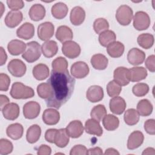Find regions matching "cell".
<instances>
[{"label": "cell", "mask_w": 155, "mask_h": 155, "mask_svg": "<svg viewBox=\"0 0 155 155\" xmlns=\"http://www.w3.org/2000/svg\"><path fill=\"white\" fill-rule=\"evenodd\" d=\"M51 88V96L45 101L49 107L59 108L71 97L74 88L75 79L68 70L59 72L51 70L47 82Z\"/></svg>", "instance_id": "6da1fadb"}, {"label": "cell", "mask_w": 155, "mask_h": 155, "mask_svg": "<svg viewBox=\"0 0 155 155\" xmlns=\"http://www.w3.org/2000/svg\"><path fill=\"white\" fill-rule=\"evenodd\" d=\"M10 94L15 99H26L33 97L35 96V91L30 87L26 86L21 82H16L13 84Z\"/></svg>", "instance_id": "7a4b0ae2"}, {"label": "cell", "mask_w": 155, "mask_h": 155, "mask_svg": "<svg viewBox=\"0 0 155 155\" xmlns=\"http://www.w3.org/2000/svg\"><path fill=\"white\" fill-rule=\"evenodd\" d=\"M41 52L40 44L36 41H31L27 43L25 50L22 53V57L28 63H32L39 59Z\"/></svg>", "instance_id": "3957f363"}, {"label": "cell", "mask_w": 155, "mask_h": 155, "mask_svg": "<svg viewBox=\"0 0 155 155\" xmlns=\"http://www.w3.org/2000/svg\"><path fill=\"white\" fill-rule=\"evenodd\" d=\"M133 18L132 8L127 5H121L118 7L116 12V19L122 25H128L131 22Z\"/></svg>", "instance_id": "277c9868"}, {"label": "cell", "mask_w": 155, "mask_h": 155, "mask_svg": "<svg viewBox=\"0 0 155 155\" xmlns=\"http://www.w3.org/2000/svg\"><path fill=\"white\" fill-rule=\"evenodd\" d=\"M133 26L138 31L147 30L150 25V18L149 15L145 12H137L133 18Z\"/></svg>", "instance_id": "5b68a950"}, {"label": "cell", "mask_w": 155, "mask_h": 155, "mask_svg": "<svg viewBox=\"0 0 155 155\" xmlns=\"http://www.w3.org/2000/svg\"><path fill=\"white\" fill-rule=\"evenodd\" d=\"M7 69L12 76L20 78L25 74L27 67L24 62L21 59H14L8 62Z\"/></svg>", "instance_id": "8992f818"}, {"label": "cell", "mask_w": 155, "mask_h": 155, "mask_svg": "<svg viewBox=\"0 0 155 155\" xmlns=\"http://www.w3.org/2000/svg\"><path fill=\"white\" fill-rule=\"evenodd\" d=\"M79 45L74 41H68L62 44V51L63 54L70 59H74L78 57L81 53Z\"/></svg>", "instance_id": "52a82bcc"}, {"label": "cell", "mask_w": 155, "mask_h": 155, "mask_svg": "<svg viewBox=\"0 0 155 155\" xmlns=\"http://www.w3.org/2000/svg\"><path fill=\"white\" fill-rule=\"evenodd\" d=\"M54 32V26L50 22H44L39 24L38 27V36L41 41H49L53 36Z\"/></svg>", "instance_id": "ba28073f"}, {"label": "cell", "mask_w": 155, "mask_h": 155, "mask_svg": "<svg viewBox=\"0 0 155 155\" xmlns=\"http://www.w3.org/2000/svg\"><path fill=\"white\" fill-rule=\"evenodd\" d=\"M23 114L27 119H33L36 118L40 113L41 106L37 102L29 101L23 106Z\"/></svg>", "instance_id": "9c48e42d"}, {"label": "cell", "mask_w": 155, "mask_h": 155, "mask_svg": "<svg viewBox=\"0 0 155 155\" xmlns=\"http://www.w3.org/2000/svg\"><path fill=\"white\" fill-rule=\"evenodd\" d=\"M70 71L74 78L82 79L88 74L90 69L88 65L85 62L78 61L71 65Z\"/></svg>", "instance_id": "30bf717a"}, {"label": "cell", "mask_w": 155, "mask_h": 155, "mask_svg": "<svg viewBox=\"0 0 155 155\" xmlns=\"http://www.w3.org/2000/svg\"><path fill=\"white\" fill-rule=\"evenodd\" d=\"M114 81L121 86L127 85L130 81L129 69L124 67H119L116 68L113 72Z\"/></svg>", "instance_id": "8fae6325"}, {"label": "cell", "mask_w": 155, "mask_h": 155, "mask_svg": "<svg viewBox=\"0 0 155 155\" xmlns=\"http://www.w3.org/2000/svg\"><path fill=\"white\" fill-rule=\"evenodd\" d=\"M23 15L19 10H11L7 14L4 22L7 27L13 28L18 26L22 21Z\"/></svg>", "instance_id": "7c38bea8"}, {"label": "cell", "mask_w": 155, "mask_h": 155, "mask_svg": "<svg viewBox=\"0 0 155 155\" xmlns=\"http://www.w3.org/2000/svg\"><path fill=\"white\" fill-rule=\"evenodd\" d=\"M145 59V53L137 48H133L127 54V60L133 65L142 64Z\"/></svg>", "instance_id": "4fadbf2b"}, {"label": "cell", "mask_w": 155, "mask_h": 155, "mask_svg": "<svg viewBox=\"0 0 155 155\" xmlns=\"http://www.w3.org/2000/svg\"><path fill=\"white\" fill-rule=\"evenodd\" d=\"M104 96L103 88L99 85L90 86L87 92L86 97L91 102L96 103L101 101Z\"/></svg>", "instance_id": "5bb4252c"}, {"label": "cell", "mask_w": 155, "mask_h": 155, "mask_svg": "<svg viewBox=\"0 0 155 155\" xmlns=\"http://www.w3.org/2000/svg\"><path fill=\"white\" fill-rule=\"evenodd\" d=\"M109 106L110 110L113 113L120 115L125 111L127 104L124 99L120 96H116L110 99Z\"/></svg>", "instance_id": "9a60e30c"}, {"label": "cell", "mask_w": 155, "mask_h": 155, "mask_svg": "<svg viewBox=\"0 0 155 155\" xmlns=\"http://www.w3.org/2000/svg\"><path fill=\"white\" fill-rule=\"evenodd\" d=\"M2 113L5 119L10 120H14L16 119L20 112L19 105L16 103H8L2 110Z\"/></svg>", "instance_id": "2e32d148"}, {"label": "cell", "mask_w": 155, "mask_h": 155, "mask_svg": "<svg viewBox=\"0 0 155 155\" xmlns=\"http://www.w3.org/2000/svg\"><path fill=\"white\" fill-rule=\"evenodd\" d=\"M65 129L69 136L73 139L79 137L84 133V126L79 120L70 122Z\"/></svg>", "instance_id": "e0dca14e"}, {"label": "cell", "mask_w": 155, "mask_h": 155, "mask_svg": "<svg viewBox=\"0 0 155 155\" xmlns=\"http://www.w3.org/2000/svg\"><path fill=\"white\" fill-rule=\"evenodd\" d=\"M43 122L48 125L57 124L60 119V114L56 109L50 108L44 110L42 114Z\"/></svg>", "instance_id": "ac0fdd59"}, {"label": "cell", "mask_w": 155, "mask_h": 155, "mask_svg": "<svg viewBox=\"0 0 155 155\" xmlns=\"http://www.w3.org/2000/svg\"><path fill=\"white\" fill-rule=\"evenodd\" d=\"M144 136L140 131H134L132 132L127 140V148L134 150L139 148L143 142Z\"/></svg>", "instance_id": "d6986e66"}, {"label": "cell", "mask_w": 155, "mask_h": 155, "mask_svg": "<svg viewBox=\"0 0 155 155\" xmlns=\"http://www.w3.org/2000/svg\"><path fill=\"white\" fill-rule=\"evenodd\" d=\"M85 18V12L80 6H76L72 8L70 15L71 23L76 26L81 25Z\"/></svg>", "instance_id": "ffe728a7"}, {"label": "cell", "mask_w": 155, "mask_h": 155, "mask_svg": "<svg viewBox=\"0 0 155 155\" xmlns=\"http://www.w3.org/2000/svg\"><path fill=\"white\" fill-rule=\"evenodd\" d=\"M35 35V27L30 22H25L16 30V36L25 40L31 39Z\"/></svg>", "instance_id": "44dd1931"}, {"label": "cell", "mask_w": 155, "mask_h": 155, "mask_svg": "<svg viewBox=\"0 0 155 155\" xmlns=\"http://www.w3.org/2000/svg\"><path fill=\"white\" fill-rule=\"evenodd\" d=\"M85 132L89 134L101 136L103 134V130L99 122L93 119H89L85 123Z\"/></svg>", "instance_id": "7402d4cb"}, {"label": "cell", "mask_w": 155, "mask_h": 155, "mask_svg": "<svg viewBox=\"0 0 155 155\" xmlns=\"http://www.w3.org/2000/svg\"><path fill=\"white\" fill-rule=\"evenodd\" d=\"M26 48V44L22 41L18 39H13L10 41L7 45V50L10 54L18 56L22 54Z\"/></svg>", "instance_id": "603a6c76"}, {"label": "cell", "mask_w": 155, "mask_h": 155, "mask_svg": "<svg viewBox=\"0 0 155 155\" xmlns=\"http://www.w3.org/2000/svg\"><path fill=\"white\" fill-rule=\"evenodd\" d=\"M45 8L41 4H33L30 8L28 15L30 18L33 21H39L44 19L45 16Z\"/></svg>", "instance_id": "cb8c5ba5"}, {"label": "cell", "mask_w": 155, "mask_h": 155, "mask_svg": "<svg viewBox=\"0 0 155 155\" xmlns=\"http://www.w3.org/2000/svg\"><path fill=\"white\" fill-rule=\"evenodd\" d=\"M55 36L59 42L64 43L73 39V33L69 27L67 25H61L57 28Z\"/></svg>", "instance_id": "d4e9b609"}, {"label": "cell", "mask_w": 155, "mask_h": 155, "mask_svg": "<svg viewBox=\"0 0 155 155\" xmlns=\"http://www.w3.org/2000/svg\"><path fill=\"white\" fill-rule=\"evenodd\" d=\"M24 128L19 123H15L9 125L6 129V134L8 137L13 140H18L23 135Z\"/></svg>", "instance_id": "484cf974"}, {"label": "cell", "mask_w": 155, "mask_h": 155, "mask_svg": "<svg viewBox=\"0 0 155 155\" xmlns=\"http://www.w3.org/2000/svg\"><path fill=\"white\" fill-rule=\"evenodd\" d=\"M41 50L43 55L48 58L53 57L58 51V47L56 42L53 40L45 41L41 46Z\"/></svg>", "instance_id": "4316f807"}, {"label": "cell", "mask_w": 155, "mask_h": 155, "mask_svg": "<svg viewBox=\"0 0 155 155\" xmlns=\"http://www.w3.org/2000/svg\"><path fill=\"white\" fill-rule=\"evenodd\" d=\"M90 62L94 69L103 70L107 67L108 60L104 54L98 53L92 56Z\"/></svg>", "instance_id": "83f0119b"}, {"label": "cell", "mask_w": 155, "mask_h": 155, "mask_svg": "<svg viewBox=\"0 0 155 155\" xmlns=\"http://www.w3.org/2000/svg\"><path fill=\"white\" fill-rule=\"evenodd\" d=\"M130 81L131 82H139L145 79L147 75V71L143 67H134L129 69Z\"/></svg>", "instance_id": "f1b7e54d"}, {"label": "cell", "mask_w": 155, "mask_h": 155, "mask_svg": "<svg viewBox=\"0 0 155 155\" xmlns=\"http://www.w3.org/2000/svg\"><path fill=\"white\" fill-rule=\"evenodd\" d=\"M125 50L124 45L119 41H114L107 47V51L110 56L117 58L122 56Z\"/></svg>", "instance_id": "f546056e"}, {"label": "cell", "mask_w": 155, "mask_h": 155, "mask_svg": "<svg viewBox=\"0 0 155 155\" xmlns=\"http://www.w3.org/2000/svg\"><path fill=\"white\" fill-rule=\"evenodd\" d=\"M32 74L33 77L38 81L44 80L49 76V68L44 64H38L33 67Z\"/></svg>", "instance_id": "4dcf8cb0"}, {"label": "cell", "mask_w": 155, "mask_h": 155, "mask_svg": "<svg viewBox=\"0 0 155 155\" xmlns=\"http://www.w3.org/2000/svg\"><path fill=\"white\" fill-rule=\"evenodd\" d=\"M68 12L67 5L62 2H59L54 4L51 9L52 16L58 19H62L64 18Z\"/></svg>", "instance_id": "1f68e13d"}, {"label": "cell", "mask_w": 155, "mask_h": 155, "mask_svg": "<svg viewBox=\"0 0 155 155\" xmlns=\"http://www.w3.org/2000/svg\"><path fill=\"white\" fill-rule=\"evenodd\" d=\"M70 136L68 134L65 128L58 130L54 138V143L59 148L65 147L69 143Z\"/></svg>", "instance_id": "d6a6232c"}, {"label": "cell", "mask_w": 155, "mask_h": 155, "mask_svg": "<svg viewBox=\"0 0 155 155\" xmlns=\"http://www.w3.org/2000/svg\"><path fill=\"white\" fill-rule=\"evenodd\" d=\"M41 135V128L37 125H31L27 130L26 133V139L29 143H36L40 138Z\"/></svg>", "instance_id": "836d02e7"}, {"label": "cell", "mask_w": 155, "mask_h": 155, "mask_svg": "<svg viewBox=\"0 0 155 155\" xmlns=\"http://www.w3.org/2000/svg\"><path fill=\"white\" fill-rule=\"evenodd\" d=\"M153 110V105L148 99H142L137 104V111L141 116H150L152 113Z\"/></svg>", "instance_id": "e575fe53"}, {"label": "cell", "mask_w": 155, "mask_h": 155, "mask_svg": "<svg viewBox=\"0 0 155 155\" xmlns=\"http://www.w3.org/2000/svg\"><path fill=\"white\" fill-rule=\"evenodd\" d=\"M102 124L104 128L108 131H114L119 125V120L114 115L106 114L102 119Z\"/></svg>", "instance_id": "d590c367"}, {"label": "cell", "mask_w": 155, "mask_h": 155, "mask_svg": "<svg viewBox=\"0 0 155 155\" xmlns=\"http://www.w3.org/2000/svg\"><path fill=\"white\" fill-rule=\"evenodd\" d=\"M116 35L112 30H106L99 34L98 39L99 44L104 47H107L110 44L116 41Z\"/></svg>", "instance_id": "8d00e7d4"}, {"label": "cell", "mask_w": 155, "mask_h": 155, "mask_svg": "<svg viewBox=\"0 0 155 155\" xmlns=\"http://www.w3.org/2000/svg\"><path fill=\"white\" fill-rule=\"evenodd\" d=\"M154 36L150 33H142L139 35L137 39V44L145 49L150 48L154 44Z\"/></svg>", "instance_id": "74e56055"}, {"label": "cell", "mask_w": 155, "mask_h": 155, "mask_svg": "<svg viewBox=\"0 0 155 155\" xmlns=\"http://www.w3.org/2000/svg\"><path fill=\"white\" fill-rule=\"evenodd\" d=\"M140 115L137 111L134 108H129L125 111L124 119L126 124L128 125H134L137 124L139 120Z\"/></svg>", "instance_id": "f35d334b"}, {"label": "cell", "mask_w": 155, "mask_h": 155, "mask_svg": "<svg viewBox=\"0 0 155 155\" xmlns=\"http://www.w3.org/2000/svg\"><path fill=\"white\" fill-rule=\"evenodd\" d=\"M52 70L59 72H63L68 70V62L63 57H58L54 59L51 63Z\"/></svg>", "instance_id": "ab89813d"}, {"label": "cell", "mask_w": 155, "mask_h": 155, "mask_svg": "<svg viewBox=\"0 0 155 155\" xmlns=\"http://www.w3.org/2000/svg\"><path fill=\"white\" fill-rule=\"evenodd\" d=\"M107 114V110L104 105L99 104L94 106L90 113V116L92 119L100 122Z\"/></svg>", "instance_id": "60d3db41"}, {"label": "cell", "mask_w": 155, "mask_h": 155, "mask_svg": "<svg viewBox=\"0 0 155 155\" xmlns=\"http://www.w3.org/2000/svg\"><path fill=\"white\" fill-rule=\"evenodd\" d=\"M36 90L39 97L45 99V101L51 96V88L48 82H44L39 84Z\"/></svg>", "instance_id": "b9f144b4"}, {"label": "cell", "mask_w": 155, "mask_h": 155, "mask_svg": "<svg viewBox=\"0 0 155 155\" xmlns=\"http://www.w3.org/2000/svg\"><path fill=\"white\" fill-rule=\"evenodd\" d=\"M108 28L109 23L105 18H97L93 22V29L97 34H101V33L108 30Z\"/></svg>", "instance_id": "7bdbcfd3"}, {"label": "cell", "mask_w": 155, "mask_h": 155, "mask_svg": "<svg viewBox=\"0 0 155 155\" xmlns=\"http://www.w3.org/2000/svg\"><path fill=\"white\" fill-rule=\"evenodd\" d=\"M122 91V86L116 81H111L107 85V92L110 97L118 96Z\"/></svg>", "instance_id": "ee69618b"}, {"label": "cell", "mask_w": 155, "mask_h": 155, "mask_svg": "<svg viewBox=\"0 0 155 155\" xmlns=\"http://www.w3.org/2000/svg\"><path fill=\"white\" fill-rule=\"evenodd\" d=\"M149 91V86L145 83H137L132 88V92L137 97H143Z\"/></svg>", "instance_id": "f6af8a7d"}, {"label": "cell", "mask_w": 155, "mask_h": 155, "mask_svg": "<svg viewBox=\"0 0 155 155\" xmlns=\"http://www.w3.org/2000/svg\"><path fill=\"white\" fill-rule=\"evenodd\" d=\"M13 149V143L7 139L0 140V154L7 155L11 153Z\"/></svg>", "instance_id": "bcb514c9"}, {"label": "cell", "mask_w": 155, "mask_h": 155, "mask_svg": "<svg viewBox=\"0 0 155 155\" xmlns=\"http://www.w3.org/2000/svg\"><path fill=\"white\" fill-rule=\"evenodd\" d=\"M10 84V78L5 74L1 73L0 74V90L2 91H7Z\"/></svg>", "instance_id": "7dc6e473"}, {"label": "cell", "mask_w": 155, "mask_h": 155, "mask_svg": "<svg viewBox=\"0 0 155 155\" xmlns=\"http://www.w3.org/2000/svg\"><path fill=\"white\" fill-rule=\"evenodd\" d=\"M8 7L12 10H18L24 7V2L22 0H7Z\"/></svg>", "instance_id": "c3c4849f"}, {"label": "cell", "mask_w": 155, "mask_h": 155, "mask_svg": "<svg viewBox=\"0 0 155 155\" xmlns=\"http://www.w3.org/2000/svg\"><path fill=\"white\" fill-rule=\"evenodd\" d=\"M70 155H78V154H88V150L85 146L83 145H76L70 150Z\"/></svg>", "instance_id": "681fc988"}, {"label": "cell", "mask_w": 155, "mask_h": 155, "mask_svg": "<svg viewBox=\"0 0 155 155\" xmlns=\"http://www.w3.org/2000/svg\"><path fill=\"white\" fill-rule=\"evenodd\" d=\"M144 129L145 131L151 135L155 134V120L150 119L144 122Z\"/></svg>", "instance_id": "f907efd6"}, {"label": "cell", "mask_w": 155, "mask_h": 155, "mask_svg": "<svg viewBox=\"0 0 155 155\" xmlns=\"http://www.w3.org/2000/svg\"><path fill=\"white\" fill-rule=\"evenodd\" d=\"M154 62H155V56L154 54H151L147 58L145 62L146 68L152 73H154L155 71Z\"/></svg>", "instance_id": "816d5d0a"}, {"label": "cell", "mask_w": 155, "mask_h": 155, "mask_svg": "<svg viewBox=\"0 0 155 155\" xmlns=\"http://www.w3.org/2000/svg\"><path fill=\"white\" fill-rule=\"evenodd\" d=\"M58 130L55 128L48 129L45 133V139L49 143H53L54 141L55 135Z\"/></svg>", "instance_id": "f5cc1de1"}, {"label": "cell", "mask_w": 155, "mask_h": 155, "mask_svg": "<svg viewBox=\"0 0 155 155\" xmlns=\"http://www.w3.org/2000/svg\"><path fill=\"white\" fill-rule=\"evenodd\" d=\"M51 153V148L47 145H41L38 149V155H50Z\"/></svg>", "instance_id": "db71d44e"}, {"label": "cell", "mask_w": 155, "mask_h": 155, "mask_svg": "<svg viewBox=\"0 0 155 155\" xmlns=\"http://www.w3.org/2000/svg\"><path fill=\"white\" fill-rule=\"evenodd\" d=\"M0 65L2 66L5 64L7 59V55L2 47H0Z\"/></svg>", "instance_id": "11a10c76"}, {"label": "cell", "mask_w": 155, "mask_h": 155, "mask_svg": "<svg viewBox=\"0 0 155 155\" xmlns=\"http://www.w3.org/2000/svg\"><path fill=\"white\" fill-rule=\"evenodd\" d=\"M103 152H102V150L98 147H94V148H90L89 150H88V154L90 155H96V154H102Z\"/></svg>", "instance_id": "9f6ffc18"}, {"label": "cell", "mask_w": 155, "mask_h": 155, "mask_svg": "<svg viewBox=\"0 0 155 155\" xmlns=\"http://www.w3.org/2000/svg\"><path fill=\"white\" fill-rule=\"evenodd\" d=\"M10 102V100L8 97L4 95V94H1L0 95V107H1V110L6 105H7Z\"/></svg>", "instance_id": "6f0895ef"}, {"label": "cell", "mask_w": 155, "mask_h": 155, "mask_svg": "<svg viewBox=\"0 0 155 155\" xmlns=\"http://www.w3.org/2000/svg\"><path fill=\"white\" fill-rule=\"evenodd\" d=\"M105 154H114V155H119L120 153L117 151V150L113 148H109L106 150L105 152L104 153Z\"/></svg>", "instance_id": "680465c9"}, {"label": "cell", "mask_w": 155, "mask_h": 155, "mask_svg": "<svg viewBox=\"0 0 155 155\" xmlns=\"http://www.w3.org/2000/svg\"><path fill=\"white\" fill-rule=\"evenodd\" d=\"M142 154L143 155H144V154H153V155H154L155 150L152 147H148V148H147L146 149H145Z\"/></svg>", "instance_id": "91938a15"}, {"label": "cell", "mask_w": 155, "mask_h": 155, "mask_svg": "<svg viewBox=\"0 0 155 155\" xmlns=\"http://www.w3.org/2000/svg\"><path fill=\"white\" fill-rule=\"evenodd\" d=\"M0 5H1V17H2V14H3V12H4V4H2V2H0Z\"/></svg>", "instance_id": "94428289"}]
</instances>
